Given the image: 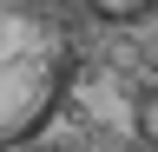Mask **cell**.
I'll use <instances>...</instances> for the list:
<instances>
[{
  "instance_id": "6da1fadb",
  "label": "cell",
  "mask_w": 158,
  "mask_h": 152,
  "mask_svg": "<svg viewBox=\"0 0 158 152\" xmlns=\"http://www.w3.org/2000/svg\"><path fill=\"white\" fill-rule=\"evenodd\" d=\"M79 73V46L53 0H0V152L40 145Z\"/></svg>"
},
{
  "instance_id": "7a4b0ae2",
  "label": "cell",
  "mask_w": 158,
  "mask_h": 152,
  "mask_svg": "<svg viewBox=\"0 0 158 152\" xmlns=\"http://www.w3.org/2000/svg\"><path fill=\"white\" fill-rule=\"evenodd\" d=\"M86 13L106 27H145V20H158V0H86Z\"/></svg>"
},
{
  "instance_id": "3957f363",
  "label": "cell",
  "mask_w": 158,
  "mask_h": 152,
  "mask_svg": "<svg viewBox=\"0 0 158 152\" xmlns=\"http://www.w3.org/2000/svg\"><path fill=\"white\" fill-rule=\"evenodd\" d=\"M132 132H138V139L158 152V86H145V93L132 99Z\"/></svg>"
},
{
  "instance_id": "277c9868",
  "label": "cell",
  "mask_w": 158,
  "mask_h": 152,
  "mask_svg": "<svg viewBox=\"0 0 158 152\" xmlns=\"http://www.w3.org/2000/svg\"><path fill=\"white\" fill-rule=\"evenodd\" d=\"M20 152H53V145H20Z\"/></svg>"
}]
</instances>
